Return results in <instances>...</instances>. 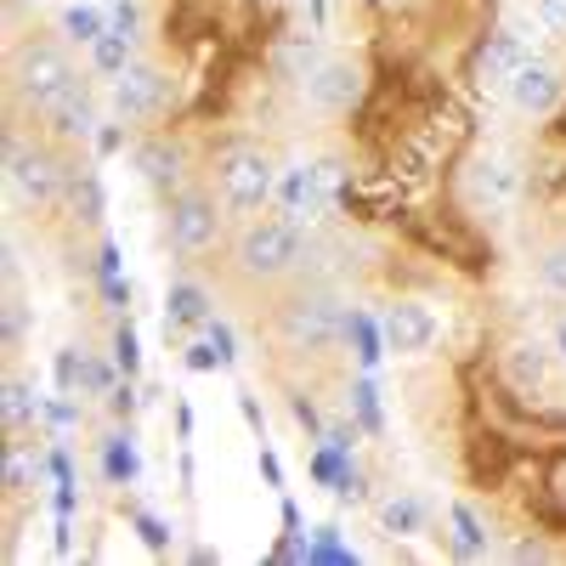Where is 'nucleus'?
<instances>
[{
	"mask_svg": "<svg viewBox=\"0 0 566 566\" xmlns=\"http://www.w3.org/2000/svg\"><path fill=\"white\" fill-rule=\"evenodd\" d=\"M340 193H346L340 159H312V165L283 176V216H290V221H323L328 210H335Z\"/></svg>",
	"mask_w": 566,
	"mask_h": 566,
	"instance_id": "nucleus-8",
	"label": "nucleus"
},
{
	"mask_svg": "<svg viewBox=\"0 0 566 566\" xmlns=\"http://www.w3.org/2000/svg\"><path fill=\"white\" fill-rule=\"evenodd\" d=\"M7 187H12V199L40 210L69 187V159L52 154L45 142H29L23 130H7Z\"/></svg>",
	"mask_w": 566,
	"mask_h": 566,
	"instance_id": "nucleus-5",
	"label": "nucleus"
},
{
	"mask_svg": "<svg viewBox=\"0 0 566 566\" xmlns=\"http://www.w3.org/2000/svg\"><path fill=\"white\" fill-rule=\"evenodd\" d=\"M538 277L549 283L555 295H566V239H555V244L544 250V261H538Z\"/></svg>",
	"mask_w": 566,
	"mask_h": 566,
	"instance_id": "nucleus-24",
	"label": "nucleus"
},
{
	"mask_svg": "<svg viewBox=\"0 0 566 566\" xmlns=\"http://www.w3.org/2000/svg\"><path fill=\"white\" fill-rule=\"evenodd\" d=\"M74 80L80 74H74V63H69V52H63L57 40H40L34 34V40H23L18 52H12V97L29 103L34 114L52 108Z\"/></svg>",
	"mask_w": 566,
	"mask_h": 566,
	"instance_id": "nucleus-4",
	"label": "nucleus"
},
{
	"mask_svg": "<svg viewBox=\"0 0 566 566\" xmlns=\"http://www.w3.org/2000/svg\"><path fill=\"white\" fill-rule=\"evenodd\" d=\"M538 23L549 34H566V0H538Z\"/></svg>",
	"mask_w": 566,
	"mask_h": 566,
	"instance_id": "nucleus-28",
	"label": "nucleus"
},
{
	"mask_svg": "<svg viewBox=\"0 0 566 566\" xmlns=\"http://www.w3.org/2000/svg\"><path fill=\"white\" fill-rule=\"evenodd\" d=\"M130 34H119V29H108L103 40H91V69H97L103 80H119L130 63H136V52H130Z\"/></svg>",
	"mask_w": 566,
	"mask_h": 566,
	"instance_id": "nucleus-20",
	"label": "nucleus"
},
{
	"mask_svg": "<svg viewBox=\"0 0 566 566\" xmlns=\"http://www.w3.org/2000/svg\"><path fill=\"white\" fill-rule=\"evenodd\" d=\"M549 555H555V549H549L544 538H522V544L510 549V560H549Z\"/></svg>",
	"mask_w": 566,
	"mask_h": 566,
	"instance_id": "nucleus-30",
	"label": "nucleus"
},
{
	"mask_svg": "<svg viewBox=\"0 0 566 566\" xmlns=\"http://www.w3.org/2000/svg\"><path fill=\"white\" fill-rule=\"evenodd\" d=\"M272 63H277L283 80H301V85H306V80L323 69V45H317V34H290V40L272 52Z\"/></svg>",
	"mask_w": 566,
	"mask_h": 566,
	"instance_id": "nucleus-17",
	"label": "nucleus"
},
{
	"mask_svg": "<svg viewBox=\"0 0 566 566\" xmlns=\"http://www.w3.org/2000/svg\"><path fill=\"white\" fill-rule=\"evenodd\" d=\"M57 23H63V40H74V45H91V40H103V34L114 29L97 7H63Z\"/></svg>",
	"mask_w": 566,
	"mask_h": 566,
	"instance_id": "nucleus-21",
	"label": "nucleus"
},
{
	"mask_svg": "<svg viewBox=\"0 0 566 566\" xmlns=\"http://www.w3.org/2000/svg\"><path fill=\"white\" fill-rule=\"evenodd\" d=\"M130 165H136V176L148 181L159 199H170L176 187H181V176H187V170H181L187 159H181V148H176L170 136H142L136 148H130Z\"/></svg>",
	"mask_w": 566,
	"mask_h": 566,
	"instance_id": "nucleus-13",
	"label": "nucleus"
},
{
	"mask_svg": "<svg viewBox=\"0 0 566 566\" xmlns=\"http://www.w3.org/2000/svg\"><path fill=\"white\" fill-rule=\"evenodd\" d=\"M165 323H176V328L210 323V295L199 290V283H170V295H165Z\"/></svg>",
	"mask_w": 566,
	"mask_h": 566,
	"instance_id": "nucleus-19",
	"label": "nucleus"
},
{
	"mask_svg": "<svg viewBox=\"0 0 566 566\" xmlns=\"http://www.w3.org/2000/svg\"><path fill=\"white\" fill-rule=\"evenodd\" d=\"M266 323H272L277 346H283V352H301V357H328V352H335V346L352 335V323H346L340 301L323 295V290H295V295H283V301L266 312Z\"/></svg>",
	"mask_w": 566,
	"mask_h": 566,
	"instance_id": "nucleus-1",
	"label": "nucleus"
},
{
	"mask_svg": "<svg viewBox=\"0 0 566 566\" xmlns=\"http://www.w3.org/2000/svg\"><path fill=\"white\" fill-rule=\"evenodd\" d=\"M515 193H522V181H515V170L504 159H476L470 165V199H476L482 210H510Z\"/></svg>",
	"mask_w": 566,
	"mask_h": 566,
	"instance_id": "nucleus-15",
	"label": "nucleus"
},
{
	"mask_svg": "<svg viewBox=\"0 0 566 566\" xmlns=\"http://www.w3.org/2000/svg\"><path fill=\"white\" fill-rule=\"evenodd\" d=\"M119 142H125V130L119 125H103L97 130V154H119Z\"/></svg>",
	"mask_w": 566,
	"mask_h": 566,
	"instance_id": "nucleus-32",
	"label": "nucleus"
},
{
	"mask_svg": "<svg viewBox=\"0 0 566 566\" xmlns=\"http://www.w3.org/2000/svg\"><path fill=\"white\" fill-rule=\"evenodd\" d=\"M504 97H510V108L522 114V119H549V114L566 103V80H560V69H555V63H538V57H527L522 69L510 74Z\"/></svg>",
	"mask_w": 566,
	"mask_h": 566,
	"instance_id": "nucleus-9",
	"label": "nucleus"
},
{
	"mask_svg": "<svg viewBox=\"0 0 566 566\" xmlns=\"http://www.w3.org/2000/svg\"><path fill=\"white\" fill-rule=\"evenodd\" d=\"M453 527H459V555H482L488 549V533L476 527V515H470L464 504H453Z\"/></svg>",
	"mask_w": 566,
	"mask_h": 566,
	"instance_id": "nucleus-22",
	"label": "nucleus"
},
{
	"mask_svg": "<svg viewBox=\"0 0 566 566\" xmlns=\"http://www.w3.org/2000/svg\"><path fill=\"white\" fill-rule=\"evenodd\" d=\"M380 335H386V346L402 352V357L431 352V346H437V317H431V306H419V301H397V306H386V317H380Z\"/></svg>",
	"mask_w": 566,
	"mask_h": 566,
	"instance_id": "nucleus-12",
	"label": "nucleus"
},
{
	"mask_svg": "<svg viewBox=\"0 0 566 566\" xmlns=\"http://www.w3.org/2000/svg\"><path fill=\"white\" fill-rule=\"evenodd\" d=\"M176 97V85L159 63H130L119 80H108V103L119 114V125H148V119H165Z\"/></svg>",
	"mask_w": 566,
	"mask_h": 566,
	"instance_id": "nucleus-7",
	"label": "nucleus"
},
{
	"mask_svg": "<svg viewBox=\"0 0 566 566\" xmlns=\"http://www.w3.org/2000/svg\"><path fill=\"white\" fill-rule=\"evenodd\" d=\"M504 380L515 391H544L549 386V346L544 340H510L504 346Z\"/></svg>",
	"mask_w": 566,
	"mask_h": 566,
	"instance_id": "nucleus-16",
	"label": "nucleus"
},
{
	"mask_svg": "<svg viewBox=\"0 0 566 566\" xmlns=\"http://www.w3.org/2000/svg\"><path fill=\"white\" fill-rule=\"evenodd\" d=\"M23 340V306H18V295L7 301V346H18Z\"/></svg>",
	"mask_w": 566,
	"mask_h": 566,
	"instance_id": "nucleus-31",
	"label": "nucleus"
},
{
	"mask_svg": "<svg viewBox=\"0 0 566 566\" xmlns=\"http://www.w3.org/2000/svg\"><path fill=\"white\" fill-rule=\"evenodd\" d=\"M80 386H85V397H114V374L97 357H80Z\"/></svg>",
	"mask_w": 566,
	"mask_h": 566,
	"instance_id": "nucleus-25",
	"label": "nucleus"
},
{
	"mask_svg": "<svg viewBox=\"0 0 566 566\" xmlns=\"http://www.w3.org/2000/svg\"><path fill=\"white\" fill-rule=\"evenodd\" d=\"M114 363H119L125 374H136V363H142V357H136V335H130V323L114 335Z\"/></svg>",
	"mask_w": 566,
	"mask_h": 566,
	"instance_id": "nucleus-27",
	"label": "nucleus"
},
{
	"mask_svg": "<svg viewBox=\"0 0 566 566\" xmlns=\"http://www.w3.org/2000/svg\"><path fill=\"white\" fill-rule=\"evenodd\" d=\"M216 193L232 216H255L272 205L277 193V170H272V154L255 148V142H232V148L216 154Z\"/></svg>",
	"mask_w": 566,
	"mask_h": 566,
	"instance_id": "nucleus-3",
	"label": "nucleus"
},
{
	"mask_svg": "<svg viewBox=\"0 0 566 566\" xmlns=\"http://www.w3.org/2000/svg\"><path fill=\"white\" fill-rule=\"evenodd\" d=\"M108 470H114V482H119V476H130V470H136L130 437H114V448H108Z\"/></svg>",
	"mask_w": 566,
	"mask_h": 566,
	"instance_id": "nucleus-26",
	"label": "nucleus"
},
{
	"mask_svg": "<svg viewBox=\"0 0 566 566\" xmlns=\"http://www.w3.org/2000/svg\"><path fill=\"white\" fill-rule=\"evenodd\" d=\"M114 29L136 40V29H142V12H136V0H114Z\"/></svg>",
	"mask_w": 566,
	"mask_h": 566,
	"instance_id": "nucleus-29",
	"label": "nucleus"
},
{
	"mask_svg": "<svg viewBox=\"0 0 566 566\" xmlns=\"http://www.w3.org/2000/svg\"><path fill=\"white\" fill-rule=\"evenodd\" d=\"M221 232V210L205 187H176L165 199V244L176 255H205Z\"/></svg>",
	"mask_w": 566,
	"mask_h": 566,
	"instance_id": "nucleus-6",
	"label": "nucleus"
},
{
	"mask_svg": "<svg viewBox=\"0 0 566 566\" xmlns=\"http://www.w3.org/2000/svg\"><path fill=\"white\" fill-rule=\"evenodd\" d=\"M301 261H306V250H301L295 221H250L239 232V244H232V272L244 283H261V290L266 283H283Z\"/></svg>",
	"mask_w": 566,
	"mask_h": 566,
	"instance_id": "nucleus-2",
	"label": "nucleus"
},
{
	"mask_svg": "<svg viewBox=\"0 0 566 566\" xmlns=\"http://www.w3.org/2000/svg\"><path fill=\"white\" fill-rule=\"evenodd\" d=\"M29 380H18V374H12V380H7V431H23V424H29Z\"/></svg>",
	"mask_w": 566,
	"mask_h": 566,
	"instance_id": "nucleus-23",
	"label": "nucleus"
},
{
	"mask_svg": "<svg viewBox=\"0 0 566 566\" xmlns=\"http://www.w3.org/2000/svg\"><path fill=\"white\" fill-rule=\"evenodd\" d=\"M40 119H45V130H52L57 142H85V136H97L103 125H97V91H91V80H74Z\"/></svg>",
	"mask_w": 566,
	"mask_h": 566,
	"instance_id": "nucleus-11",
	"label": "nucleus"
},
{
	"mask_svg": "<svg viewBox=\"0 0 566 566\" xmlns=\"http://www.w3.org/2000/svg\"><path fill=\"white\" fill-rule=\"evenodd\" d=\"M363 91H368V80H363V69L352 57H323V69L306 80V103L317 114H328V119H346L363 103Z\"/></svg>",
	"mask_w": 566,
	"mask_h": 566,
	"instance_id": "nucleus-10",
	"label": "nucleus"
},
{
	"mask_svg": "<svg viewBox=\"0 0 566 566\" xmlns=\"http://www.w3.org/2000/svg\"><path fill=\"white\" fill-rule=\"evenodd\" d=\"M527 63V45H522V34L515 29H493L488 40H482V52H476V80L482 85H510V74Z\"/></svg>",
	"mask_w": 566,
	"mask_h": 566,
	"instance_id": "nucleus-14",
	"label": "nucleus"
},
{
	"mask_svg": "<svg viewBox=\"0 0 566 566\" xmlns=\"http://www.w3.org/2000/svg\"><path fill=\"white\" fill-rule=\"evenodd\" d=\"M424 504L413 499V493H391V499H380V533H391V538H419L424 533Z\"/></svg>",
	"mask_w": 566,
	"mask_h": 566,
	"instance_id": "nucleus-18",
	"label": "nucleus"
},
{
	"mask_svg": "<svg viewBox=\"0 0 566 566\" xmlns=\"http://www.w3.org/2000/svg\"><path fill=\"white\" fill-rule=\"evenodd\" d=\"M555 346H560V357H566V323L555 328Z\"/></svg>",
	"mask_w": 566,
	"mask_h": 566,
	"instance_id": "nucleus-33",
	"label": "nucleus"
}]
</instances>
